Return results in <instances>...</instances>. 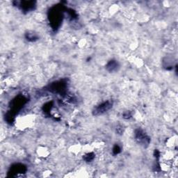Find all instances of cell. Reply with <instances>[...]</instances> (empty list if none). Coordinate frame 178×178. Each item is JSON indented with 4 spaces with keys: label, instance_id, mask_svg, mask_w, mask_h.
Wrapping results in <instances>:
<instances>
[{
    "label": "cell",
    "instance_id": "obj_1",
    "mask_svg": "<svg viewBox=\"0 0 178 178\" xmlns=\"http://www.w3.org/2000/svg\"><path fill=\"white\" fill-rule=\"evenodd\" d=\"M113 107V102L111 101H106V102H102L96 107L93 111V114L94 116H100L102 114L107 113L108 111L110 110L111 107Z\"/></svg>",
    "mask_w": 178,
    "mask_h": 178
},
{
    "label": "cell",
    "instance_id": "obj_2",
    "mask_svg": "<svg viewBox=\"0 0 178 178\" xmlns=\"http://www.w3.org/2000/svg\"><path fill=\"white\" fill-rule=\"evenodd\" d=\"M134 136L135 139L137 141V143L138 144L142 145V146L146 147L148 146L149 143H150V138L148 137V135L142 129H136V131H135Z\"/></svg>",
    "mask_w": 178,
    "mask_h": 178
},
{
    "label": "cell",
    "instance_id": "obj_3",
    "mask_svg": "<svg viewBox=\"0 0 178 178\" xmlns=\"http://www.w3.org/2000/svg\"><path fill=\"white\" fill-rule=\"evenodd\" d=\"M17 5L19 8H21L23 11H29L33 10L35 7L34 1H22V2H17Z\"/></svg>",
    "mask_w": 178,
    "mask_h": 178
},
{
    "label": "cell",
    "instance_id": "obj_4",
    "mask_svg": "<svg viewBox=\"0 0 178 178\" xmlns=\"http://www.w3.org/2000/svg\"><path fill=\"white\" fill-rule=\"evenodd\" d=\"M119 64L117 61L116 60H111L107 63L106 66V69L107 70L109 73H114L118 70Z\"/></svg>",
    "mask_w": 178,
    "mask_h": 178
},
{
    "label": "cell",
    "instance_id": "obj_5",
    "mask_svg": "<svg viewBox=\"0 0 178 178\" xmlns=\"http://www.w3.org/2000/svg\"><path fill=\"white\" fill-rule=\"evenodd\" d=\"M26 38L28 40L30 41H35L36 40H37L38 38L36 36V34L33 33V32H31V33H30V32H29V33L26 34Z\"/></svg>",
    "mask_w": 178,
    "mask_h": 178
},
{
    "label": "cell",
    "instance_id": "obj_6",
    "mask_svg": "<svg viewBox=\"0 0 178 178\" xmlns=\"http://www.w3.org/2000/svg\"><path fill=\"white\" fill-rule=\"evenodd\" d=\"M95 158V155L93 153H88L84 156V160L87 162H92Z\"/></svg>",
    "mask_w": 178,
    "mask_h": 178
},
{
    "label": "cell",
    "instance_id": "obj_7",
    "mask_svg": "<svg viewBox=\"0 0 178 178\" xmlns=\"http://www.w3.org/2000/svg\"><path fill=\"white\" fill-rule=\"evenodd\" d=\"M121 151V149L118 145H116L114 147V148H113V152H114V153L115 154V155H118V154L120 153Z\"/></svg>",
    "mask_w": 178,
    "mask_h": 178
},
{
    "label": "cell",
    "instance_id": "obj_8",
    "mask_svg": "<svg viewBox=\"0 0 178 178\" xmlns=\"http://www.w3.org/2000/svg\"><path fill=\"white\" fill-rule=\"evenodd\" d=\"M123 116H124L125 118L129 119L131 117V114L129 111H126V112H125L124 114H123Z\"/></svg>",
    "mask_w": 178,
    "mask_h": 178
}]
</instances>
